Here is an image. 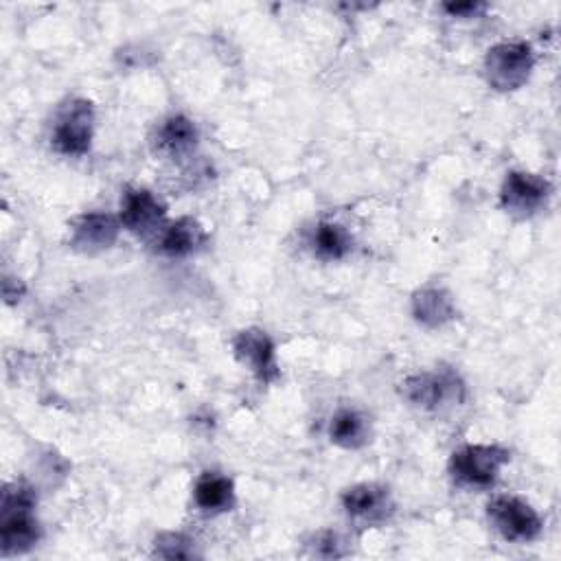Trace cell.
Wrapping results in <instances>:
<instances>
[{
    "instance_id": "6da1fadb",
    "label": "cell",
    "mask_w": 561,
    "mask_h": 561,
    "mask_svg": "<svg viewBox=\"0 0 561 561\" xmlns=\"http://www.w3.org/2000/svg\"><path fill=\"white\" fill-rule=\"evenodd\" d=\"M35 493L24 484H9L0 504V548L2 554L24 552L39 539V526L33 515Z\"/></svg>"
},
{
    "instance_id": "7a4b0ae2",
    "label": "cell",
    "mask_w": 561,
    "mask_h": 561,
    "mask_svg": "<svg viewBox=\"0 0 561 561\" xmlns=\"http://www.w3.org/2000/svg\"><path fill=\"white\" fill-rule=\"evenodd\" d=\"M508 462V451L500 445H465L451 454L449 473L462 486H491L500 469Z\"/></svg>"
},
{
    "instance_id": "3957f363",
    "label": "cell",
    "mask_w": 561,
    "mask_h": 561,
    "mask_svg": "<svg viewBox=\"0 0 561 561\" xmlns=\"http://www.w3.org/2000/svg\"><path fill=\"white\" fill-rule=\"evenodd\" d=\"M533 48L526 42H502L489 48L484 57V75L495 90H517L533 70Z\"/></svg>"
},
{
    "instance_id": "277c9868",
    "label": "cell",
    "mask_w": 561,
    "mask_h": 561,
    "mask_svg": "<svg viewBox=\"0 0 561 561\" xmlns=\"http://www.w3.org/2000/svg\"><path fill=\"white\" fill-rule=\"evenodd\" d=\"M495 530L508 541H530L541 533V517L537 511L515 495H495L486 506Z\"/></svg>"
},
{
    "instance_id": "5b68a950",
    "label": "cell",
    "mask_w": 561,
    "mask_h": 561,
    "mask_svg": "<svg viewBox=\"0 0 561 561\" xmlns=\"http://www.w3.org/2000/svg\"><path fill=\"white\" fill-rule=\"evenodd\" d=\"M403 394L410 403L423 410H443L465 399V386L449 370L419 373L405 379Z\"/></svg>"
},
{
    "instance_id": "8992f818",
    "label": "cell",
    "mask_w": 561,
    "mask_h": 561,
    "mask_svg": "<svg viewBox=\"0 0 561 561\" xmlns=\"http://www.w3.org/2000/svg\"><path fill=\"white\" fill-rule=\"evenodd\" d=\"M92 103L85 99H75L61 112L53 129V145L59 153L83 156L92 142Z\"/></svg>"
},
{
    "instance_id": "52a82bcc",
    "label": "cell",
    "mask_w": 561,
    "mask_h": 561,
    "mask_svg": "<svg viewBox=\"0 0 561 561\" xmlns=\"http://www.w3.org/2000/svg\"><path fill=\"white\" fill-rule=\"evenodd\" d=\"M548 195L550 184L546 178L526 171H511L502 184L500 204L515 217H530L546 204Z\"/></svg>"
},
{
    "instance_id": "ba28073f",
    "label": "cell",
    "mask_w": 561,
    "mask_h": 561,
    "mask_svg": "<svg viewBox=\"0 0 561 561\" xmlns=\"http://www.w3.org/2000/svg\"><path fill=\"white\" fill-rule=\"evenodd\" d=\"M232 351L241 364H245L259 381L272 383L278 379V364L274 342L261 329L239 331L232 340Z\"/></svg>"
},
{
    "instance_id": "9c48e42d",
    "label": "cell",
    "mask_w": 561,
    "mask_h": 561,
    "mask_svg": "<svg viewBox=\"0 0 561 561\" xmlns=\"http://www.w3.org/2000/svg\"><path fill=\"white\" fill-rule=\"evenodd\" d=\"M164 204L147 188H127L121 199V226L134 234H151L162 228Z\"/></svg>"
},
{
    "instance_id": "30bf717a",
    "label": "cell",
    "mask_w": 561,
    "mask_h": 561,
    "mask_svg": "<svg viewBox=\"0 0 561 561\" xmlns=\"http://www.w3.org/2000/svg\"><path fill=\"white\" fill-rule=\"evenodd\" d=\"M121 230V219L110 213H85L75 219L70 245L81 252H99L110 248Z\"/></svg>"
},
{
    "instance_id": "8fae6325",
    "label": "cell",
    "mask_w": 561,
    "mask_h": 561,
    "mask_svg": "<svg viewBox=\"0 0 561 561\" xmlns=\"http://www.w3.org/2000/svg\"><path fill=\"white\" fill-rule=\"evenodd\" d=\"M342 506L353 519H362V522L383 519L386 513L390 511L388 489L373 482L355 484L342 493Z\"/></svg>"
},
{
    "instance_id": "7c38bea8",
    "label": "cell",
    "mask_w": 561,
    "mask_h": 561,
    "mask_svg": "<svg viewBox=\"0 0 561 561\" xmlns=\"http://www.w3.org/2000/svg\"><path fill=\"white\" fill-rule=\"evenodd\" d=\"M204 239H206V234L195 219L180 217L158 230L156 243L164 256L182 259V256L193 254L204 243Z\"/></svg>"
},
{
    "instance_id": "4fadbf2b",
    "label": "cell",
    "mask_w": 561,
    "mask_h": 561,
    "mask_svg": "<svg viewBox=\"0 0 561 561\" xmlns=\"http://www.w3.org/2000/svg\"><path fill=\"white\" fill-rule=\"evenodd\" d=\"M193 497L204 513H221L232 508L234 504V484L228 476H221L217 471H206L197 478Z\"/></svg>"
},
{
    "instance_id": "5bb4252c",
    "label": "cell",
    "mask_w": 561,
    "mask_h": 561,
    "mask_svg": "<svg viewBox=\"0 0 561 561\" xmlns=\"http://www.w3.org/2000/svg\"><path fill=\"white\" fill-rule=\"evenodd\" d=\"M156 140L162 153L171 158H180L193 151V147L197 145V127L193 125L191 118L182 114H173L158 127Z\"/></svg>"
},
{
    "instance_id": "9a60e30c",
    "label": "cell",
    "mask_w": 561,
    "mask_h": 561,
    "mask_svg": "<svg viewBox=\"0 0 561 561\" xmlns=\"http://www.w3.org/2000/svg\"><path fill=\"white\" fill-rule=\"evenodd\" d=\"M412 313L427 327H438L454 318V302L443 289H421L412 298Z\"/></svg>"
},
{
    "instance_id": "2e32d148",
    "label": "cell",
    "mask_w": 561,
    "mask_h": 561,
    "mask_svg": "<svg viewBox=\"0 0 561 561\" xmlns=\"http://www.w3.org/2000/svg\"><path fill=\"white\" fill-rule=\"evenodd\" d=\"M329 436L335 445L344 449H357L368 440L366 419L355 410H337L329 425Z\"/></svg>"
},
{
    "instance_id": "e0dca14e",
    "label": "cell",
    "mask_w": 561,
    "mask_h": 561,
    "mask_svg": "<svg viewBox=\"0 0 561 561\" xmlns=\"http://www.w3.org/2000/svg\"><path fill=\"white\" fill-rule=\"evenodd\" d=\"M311 245H313V252H316L320 259L337 261V259H342V256L348 254V250H351V237H348V232H346L340 224L322 221V224H318V228L313 230Z\"/></svg>"
},
{
    "instance_id": "ac0fdd59",
    "label": "cell",
    "mask_w": 561,
    "mask_h": 561,
    "mask_svg": "<svg viewBox=\"0 0 561 561\" xmlns=\"http://www.w3.org/2000/svg\"><path fill=\"white\" fill-rule=\"evenodd\" d=\"M153 554L164 557V559H188L195 554V550H193V541L188 537H184L182 533H162L156 539Z\"/></svg>"
},
{
    "instance_id": "d6986e66",
    "label": "cell",
    "mask_w": 561,
    "mask_h": 561,
    "mask_svg": "<svg viewBox=\"0 0 561 561\" xmlns=\"http://www.w3.org/2000/svg\"><path fill=\"white\" fill-rule=\"evenodd\" d=\"M340 539L335 533H318L316 539H313V552L320 554V557H340L342 550H340Z\"/></svg>"
},
{
    "instance_id": "ffe728a7",
    "label": "cell",
    "mask_w": 561,
    "mask_h": 561,
    "mask_svg": "<svg viewBox=\"0 0 561 561\" xmlns=\"http://www.w3.org/2000/svg\"><path fill=\"white\" fill-rule=\"evenodd\" d=\"M478 9H482V4H478V2H449V4H445V11H449L451 15H469V13H476Z\"/></svg>"
}]
</instances>
